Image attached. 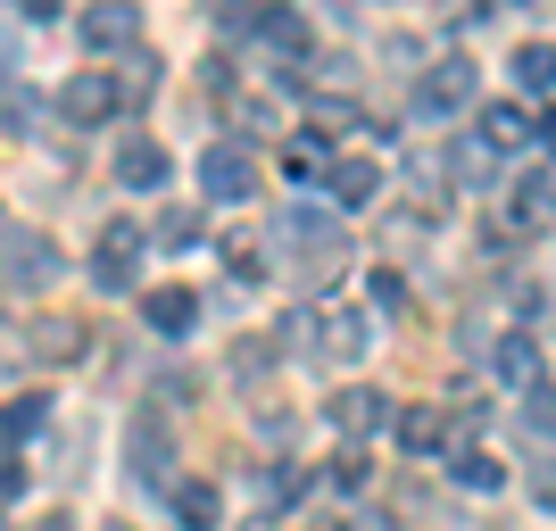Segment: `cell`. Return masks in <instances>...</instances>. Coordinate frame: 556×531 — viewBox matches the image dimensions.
Instances as JSON below:
<instances>
[{
  "label": "cell",
  "mask_w": 556,
  "mask_h": 531,
  "mask_svg": "<svg viewBox=\"0 0 556 531\" xmlns=\"http://www.w3.org/2000/svg\"><path fill=\"white\" fill-rule=\"evenodd\" d=\"M125 473H134L141 490H175V432H166L159 407L125 416Z\"/></svg>",
  "instance_id": "1"
},
{
  "label": "cell",
  "mask_w": 556,
  "mask_h": 531,
  "mask_svg": "<svg viewBox=\"0 0 556 531\" xmlns=\"http://www.w3.org/2000/svg\"><path fill=\"white\" fill-rule=\"evenodd\" d=\"M59 275H67V257H59L50 232H9V241H0V282H9V291H50Z\"/></svg>",
  "instance_id": "2"
},
{
  "label": "cell",
  "mask_w": 556,
  "mask_h": 531,
  "mask_svg": "<svg viewBox=\"0 0 556 531\" xmlns=\"http://www.w3.org/2000/svg\"><path fill=\"white\" fill-rule=\"evenodd\" d=\"M200 191H208L216 208H241V200H257V159L241 150V141H216V150H200Z\"/></svg>",
  "instance_id": "3"
},
{
  "label": "cell",
  "mask_w": 556,
  "mask_h": 531,
  "mask_svg": "<svg viewBox=\"0 0 556 531\" xmlns=\"http://www.w3.org/2000/svg\"><path fill=\"white\" fill-rule=\"evenodd\" d=\"M134 266H141V232L116 216V225H100V241H92V291H134Z\"/></svg>",
  "instance_id": "4"
},
{
  "label": "cell",
  "mask_w": 556,
  "mask_h": 531,
  "mask_svg": "<svg viewBox=\"0 0 556 531\" xmlns=\"http://www.w3.org/2000/svg\"><path fill=\"white\" fill-rule=\"evenodd\" d=\"M325 416H332V432H349V440H374V432H391V399L382 391H366V382H349V391H332L325 399Z\"/></svg>",
  "instance_id": "5"
},
{
  "label": "cell",
  "mask_w": 556,
  "mask_h": 531,
  "mask_svg": "<svg viewBox=\"0 0 556 531\" xmlns=\"http://www.w3.org/2000/svg\"><path fill=\"white\" fill-rule=\"evenodd\" d=\"M141 324H150L159 341H191V332H200V300H191L184 282H159V291H141Z\"/></svg>",
  "instance_id": "6"
},
{
  "label": "cell",
  "mask_w": 556,
  "mask_h": 531,
  "mask_svg": "<svg viewBox=\"0 0 556 531\" xmlns=\"http://www.w3.org/2000/svg\"><path fill=\"white\" fill-rule=\"evenodd\" d=\"M166 175H175L166 141H150V134H125V141H116V184H125V191H166Z\"/></svg>",
  "instance_id": "7"
},
{
  "label": "cell",
  "mask_w": 556,
  "mask_h": 531,
  "mask_svg": "<svg viewBox=\"0 0 556 531\" xmlns=\"http://www.w3.org/2000/svg\"><path fill=\"white\" fill-rule=\"evenodd\" d=\"M416 109H424V116H457V109H473V59H441V67L416 84Z\"/></svg>",
  "instance_id": "8"
},
{
  "label": "cell",
  "mask_w": 556,
  "mask_h": 531,
  "mask_svg": "<svg viewBox=\"0 0 556 531\" xmlns=\"http://www.w3.org/2000/svg\"><path fill=\"white\" fill-rule=\"evenodd\" d=\"M325 200L332 208H374L382 200V166L374 159H325Z\"/></svg>",
  "instance_id": "9"
},
{
  "label": "cell",
  "mask_w": 556,
  "mask_h": 531,
  "mask_svg": "<svg viewBox=\"0 0 556 531\" xmlns=\"http://www.w3.org/2000/svg\"><path fill=\"white\" fill-rule=\"evenodd\" d=\"M59 116H67V125H109L116 116V84L109 75H67V84H59Z\"/></svg>",
  "instance_id": "10"
},
{
  "label": "cell",
  "mask_w": 556,
  "mask_h": 531,
  "mask_svg": "<svg viewBox=\"0 0 556 531\" xmlns=\"http://www.w3.org/2000/svg\"><path fill=\"white\" fill-rule=\"evenodd\" d=\"M473 141H482L490 159H515V150L532 141V116H523V100H490L482 125H473Z\"/></svg>",
  "instance_id": "11"
},
{
  "label": "cell",
  "mask_w": 556,
  "mask_h": 531,
  "mask_svg": "<svg viewBox=\"0 0 556 531\" xmlns=\"http://www.w3.org/2000/svg\"><path fill=\"white\" fill-rule=\"evenodd\" d=\"M75 34H84L92 50H134L141 9H125V0H100V9H84V17H75Z\"/></svg>",
  "instance_id": "12"
},
{
  "label": "cell",
  "mask_w": 556,
  "mask_h": 531,
  "mask_svg": "<svg viewBox=\"0 0 556 531\" xmlns=\"http://www.w3.org/2000/svg\"><path fill=\"white\" fill-rule=\"evenodd\" d=\"M316 332H325V341H316V349H325V357H341V366H349V357H366V349H374V324L357 316V307H325V316H316Z\"/></svg>",
  "instance_id": "13"
},
{
  "label": "cell",
  "mask_w": 556,
  "mask_h": 531,
  "mask_svg": "<svg viewBox=\"0 0 556 531\" xmlns=\"http://www.w3.org/2000/svg\"><path fill=\"white\" fill-rule=\"evenodd\" d=\"M250 490H257V507H300L316 482H307V465L275 457V465H257V473H250Z\"/></svg>",
  "instance_id": "14"
},
{
  "label": "cell",
  "mask_w": 556,
  "mask_h": 531,
  "mask_svg": "<svg viewBox=\"0 0 556 531\" xmlns=\"http://www.w3.org/2000/svg\"><path fill=\"white\" fill-rule=\"evenodd\" d=\"M159 59H150V50H125V59H116V67H109V84H116V109H141V100H150V92H159Z\"/></svg>",
  "instance_id": "15"
},
{
  "label": "cell",
  "mask_w": 556,
  "mask_h": 531,
  "mask_svg": "<svg viewBox=\"0 0 556 531\" xmlns=\"http://www.w3.org/2000/svg\"><path fill=\"white\" fill-rule=\"evenodd\" d=\"M391 432H399V448H407V457H432V448H448V416H441V407H399Z\"/></svg>",
  "instance_id": "16"
},
{
  "label": "cell",
  "mask_w": 556,
  "mask_h": 531,
  "mask_svg": "<svg viewBox=\"0 0 556 531\" xmlns=\"http://www.w3.org/2000/svg\"><path fill=\"white\" fill-rule=\"evenodd\" d=\"M166 507H175V523H184V531H216V523H225L216 482H175V490H166Z\"/></svg>",
  "instance_id": "17"
},
{
  "label": "cell",
  "mask_w": 556,
  "mask_h": 531,
  "mask_svg": "<svg viewBox=\"0 0 556 531\" xmlns=\"http://www.w3.org/2000/svg\"><path fill=\"white\" fill-rule=\"evenodd\" d=\"M515 92L523 100L556 92V42H515Z\"/></svg>",
  "instance_id": "18"
},
{
  "label": "cell",
  "mask_w": 556,
  "mask_h": 531,
  "mask_svg": "<svg viewBox=\"0 0 556 531\" xmlns=\"http://www.w3.org/2000/svg\"><path fill=\"white\" fill-rule=\"evenodd\" d=\"M50 109H59V100H42L34 84H9V92H0V125H9L17 141H34V134H42V116H50Z\"/></svg>",
  "instance_id": "19"
},
{
  "label": "cell",
  "mask_w": 556,
  "mask_h": 531,
  "mask_svg": "<svg viewBox=\"0 0 556 531\" xmlns=\"http://www.w3.org/2000/svg\"><path fill=\"white\" fill-rule=\"evenodd\" d=\"M556 216V175H523L507 191V225H548Z\"/></svg>",
  "instance_id": "20"
},
{
  "label": "cell",
  "mask_w": 556,
  "mask_h": 531,
  "mask_svg": "<svg viewBox=\"0 0 556 531\" xmlns=\"http://www.w3.org/2000/svg\"><path fill=\"white\" fill-rule=\"evenodd\" d=\"M84 341H92V332H84L75 316H50V324H34V357H59V366H75V357H84Z\"/></svg>",
  "instance_id": "21"
},
{
  "label": "cell",
  "mask_w": 556,
  "mask_h": 531,
  "mask_svg": "<svg viewBox=\"0 0 556 531\" xmlns=\"http://www.w3.org/2000/svg\"><path fill=\"white\" fill-rule=\"evenodd\" d=\"M257 50L300 59V50H307V17H300V9H266V25H257Z\"/></svg>",
  "instance_id": "22"
},
{
  "label": "cell",
  "mask_w": 556,
  "mask_h": 531,
  "mask_svg": "<svg viewBox=\"0 0 556 531\" xmlns=\"http://www.w3.org/2000/svg\"><path fill=\"white\" fill-rule=\"evenodd\" d=\"M498 382H515V391L540 382V341L532 332H507V341H498Z\"/></svg>",
  "instance_id": "23"
},
{
  "label": "cell",
  "mask_w": 556,
  "mask_h": 531,
  "mask_svg": "<svg viewBox=\"0 0 556 531\" xmlns=\"http://www.w3.org/2000/svg\"><path fill=\"white\" fill-rule=\"evenodd\" d=\"M0 432H9V440L50 432V399H34V391H25V399H9V407H0Z\"/></svg>",
  "instance_id": "24"
},
{
  "label": "cell",
  "mask_w": 556,
  "mask_h": 531,
  "mask_svg": "<svg viewBox=\"0 0 556 531\" xmlns=\"http://www.w3.org/2000/svg\"><path fill=\"white\" fill-rule=\"evenodd\" d=\"M325 482L341 490V498H366V482H374V457H366V448H341V457L325 465Z\"/></svg>",
  "instance_id": "25"
},
{
  "label": "cell",
  "mask_w": 556,
  "mask_h": 531,
  "mask_svg": "<svg viewBox=\"0 0 556 531\" xmlns=\"http://www.w3.org/2000/svg\"><path fill=\"white\" fill-rule=\"evenodd\" d=\"M457 482H465V490H482V498H490V490L507 482V465L490 457V448H465V457H457Z\"/></svg>",
  "instance_id": "26"
},
{
  "label": "cell",
  "mask_w": 556,
  "mask_h": 531,
  "mask_svg": "<svg viewBox=\"0 0 556 531\" xmlns=\"http://www.w3.org/2000/svg\"><path fill=\"white\" fill-rule=\"evenodd\" d=\"M200 232H208V216H200V208H166L159 216V250H191Z\"/></svg>",
  "instance_id": "27"
},
{
  "label": "cell",
  "mask_w": 556,
  "mask_h": 531,
  "mask_svg": "<svg viewBox=\"0 0 556 531\" xmlns=\"http://www.w3.org/2000/svg\"><path fill=\"white\" fill-rule=\"evenodd\" d=\"M523 423L556 440V382H532V391H523Z\"/></svg>",
  "instance_id": "28"
},
{
  "label": "cell",
  "mask_w": 556,
  "mask_h": 531,
  "mask_svg": "<svg viewBox=\"0 0 556 531\" xmlns=\"http://www.w3.org/2000/svg\"><path fill=\"white\" fill-rule=\"evenodd\" d=\"M266 366H275V349H266V341H250L241 357H232V374H241V382H250V374H266Z\"/></svg>",
  "instance_id": "29"
},
{
  "label": "cell",
  "mask_w": 556,
  "mask_h": 531,
  "mask_svg": "<svg viewBox=\"0 0 556 531\" xmlns=\"http://www.w3.org/2000/svg\"><path fill=\"white\" fill-rule=\"evenodd\" d=\"M366 291H374V307H399V300H407V282H399V275H391V266H382V275H374V282H366Z\"/></svg>",
  "instance_id": "30"
},
{
  "label": "cell",
  "mask_w": 556,
  "mask_h": 531,
  "mask_svg": "<svg viewBox=\"0 0 556 531\" xmlns=\"http://www.w3.org/2000/svg\"><path fill=\"white\" fill-rule=\"evenodd\" d=\"M200 84H208V92L225 100V92H232V59H208V67H200Z\"/></svg>",
  "instance_id": "31"
},
{
  "label": "cell",
  "mask_w": 556,
  "mask_h": 531,
  "mask_svg": "<svg viewBox=\"0 0 556 531\" xmlns=\"http://www.w3.org/2000/svg\"><path fill=\"white\" fill-rule=\"evenodd\" d=\"M17 490H25V465L9 457V448H0V498H17Z\"/></svg>",
  "instance_id": "32"
},
{
  "label": "cell",
  "mask_w": 556,
  "mask_h": 531,
  "mask_svg": "<svg viewBox=\"0 0 556 531\" xmlns=\"http://www.w3.org/2000/svg\"><path fill=\"white\" fill-rule=\"evenodd\" d=\"M532 498H540V507H556V457H548V465L532 473Z\"/></svg>",
  "instance_id": "33"
},
{
  "label": "cell",
  "mask_w": 556,
  "mask_h": 531,
  "mask_svg": "<svg viewBox=\"0 0 556 531\" xmlns=\"http://www.w3.org/2000/svg\"><path fill=\"white\" fill-rule=\"evenodd\" d=\"M532 141H540V150H548V159H556V109H548V116H540V125H532Z\"/></svg>",
  "instance_id": "34"
},
{
  "label": "cell",
  "mask_w": 556,
  "mask_h": 531,
  "mask_svg": "<svg viewBox=\"0 0 556 531\" xmlns=\"http://www.w3.org/2000/svg\"><path fill=\"white\" fill-rule=\"evenodd\" d=\"M34 531H75V523H67V515H42V523H34Z\"/></svg>",
  "instance_id": "35"
},
{
  "label": "cell",
  "mask_w": 556,
  "mask_h": 531,
  "mask_svg": "<svg viewBox=\"0 0 556 531\" xmlns=\"http://www.w3.org/2000/svg\"><path fill=\"white\" fill-rule=\"evenodd\" d=\"M0 241H9V216H0Z\"/></svg>",
  "instance_id": "36"
},
{
  "label": "cell",
  "mask_w": 556,
  "mask_h": 531,
  "mask_svg": "<svg viewBox=\"0 0 556 531\" xmlns=\"http://www.w3.org/2000/svg\"><path fill=\"white\" fill-rule=\"evenodd\" d=\"M109 531H134V523H109Z\"/></svg>",
  "instance_id": "37"
},
{
  "label": "cell",
  "mask_w": 556,
  "mask_h": 531,
  "mask_svg": "<svg viewBox=\"0 0 556 531\" xmlns=\"http://www.w3.org/2000/svg\"><path fill=\"white\" fill-rule=\"evenodd\" d=\"M0 531H9V523H0Z\"/></svg>",
  "instance_id": "38"
}]
</instances>
